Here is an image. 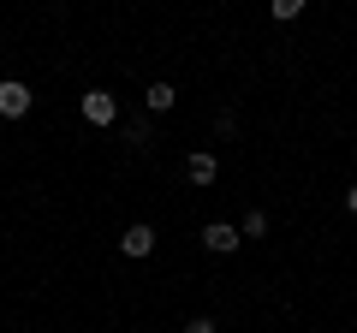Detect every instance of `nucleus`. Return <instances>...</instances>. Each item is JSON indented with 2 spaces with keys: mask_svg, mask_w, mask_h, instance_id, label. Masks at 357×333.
Segmentation results:
<instances>
[{
  "mask_svg": "<svg viewBox=\"0 0 357 333\" xmlns=\"http://www.w3.org/2000/svg\"><path fill=\"white\" fill-rule=\"evenodd\" d=\"M238 226H227V220H208L203 226V250H215V256H232V250H238Z\"/></svg>",
  "mask_w": 357,
  "mask_h": 333,
  "instance_id": "f257e3e1",
  "label": "nucleus"
},
{
  "mask_svg": "<svg viewBox=\"0 0 357 333\" xmlns=\"http://www.w3.org/2000/svg\"><path fill=\"white\" fill-rule=\"evenodd\" d=\"M84 119H89V125H114V119H119V102H114L107 90H89V95H84Z\"/></svg>",
  "mask_w": 357,
  "mask_h": 333,
  "instance_id": "f03ea898",
  "label": "nucleus"
},
{
  "mask_svg": "<svg viewBox=\"0 0 357 333\" xmlns=\"http://www.w3.org/2000/svg\"><path fill=\"white\" fill-rule=\"evenodd\" d=\"M0 114H6V119H24V114H30V90L18 84V77L0 84Z\"/></svg>",
  "mask_w": 357,
  "mask_h": 333,
  "instance_id": "7ed1b4c3",
  "label": "nucleus"
},
{
  "mask_svg": "<svg viewBox=\"0 0 357 333\" xmlns=\"http://www.w3.org/2000/svg\"><path fill=\"white\" fill-rule=\"evenodd\" d=\"M119 250H126L131 262L149 256V250H155V226H143V220H137V226H126V232H119Z\"/></svg>",
  "mask_w": 357,
  "mask_h": 333,
  "instance_id": "20e7f679",
  "label": "nucleus"
},
{
  "mask_svg": "<svg viewBox=\"0 0 357 333\" xmlns=\"http://www.w3.org/2000/svg\"><path fill=\"white\" fill-rule=\"evenodd\" d=\"M185 179H191V185H215V179H220V161H215L208 149H197L191 161H185Z\"/></svg>",
  "mask_w": 357,
  "mask_h": 333,
  "instance_id": "39448f33",
  "label": "nucleus"
},
{
  "mask_svg": "<svg viewBox=\"0 0 357 333\" xmlns=\"http://www.w3.org/2000/svg\"><path fill=\"white\" fill-rule=\"evenodd\" d=\"M143 102H149V114H167V107L178 102V90H173V84H149V90H143Z\"/></svg>",
  "mask_w": 357,
  "mask_h": 333,
  "instance_id": "423d86ee",
  "label": "nucleus"
},
{
  "mask_svg": "<svg viewBox=\"0 0 357 333\" xmlns=\"http://www.w3.org/2000/svg\"><path fill=\"white\" fill-rule=\"evenodd\" d=\"M262 232H268V215H262V208H250L244 226H238V238H262Z\"/></svg>",
  "mask_w": 357,
  "mask_h": 333,
  "instance_id": "0eeeda50",
  "label": "nucleus"
},
{
  "mask_svg": "<svg viewBox=\"0 0 357 333\" xmlns=\"http://www.w3.org/2000/svg\"><path fill=\"white\" fill-rule=\"evenodd\" d=\"M298 13H304V0H274V18H280V24H286V18H298Z\"/></svg>",
  "mask_w": 357,
  "mask_h": 333,
  "instance_id": "6e6552de",
  "label": "nucleus"
},
{
  "mask_svg": "<svg viewBox=\"0 0 357 333\" xmlns=\"http://www.w3.org/2000/svg\"><path fill=\"white\" fill-rule=\"evenodd\" d=\"M155 137V125H149V119H131V143H137V149H143V143H149Z\"/></svg>",
  "mask_w": 357,
  "mask_h": 333,
  "instance_id": "1a4fd4ad",
  "label": "nucleus"
},
{
  "mask_svg": "<svg viewBox=\"0 0 357 333\" xmlns=\"http://www.w3.org/2000/svg\"><path fill=\"white\" fill-rule=\"evenodd\" d=\"M185 333H215V316H191V321H185Z\"/></svg>",
  "mask_w": 357,
  "mask_h": 333,
  "instance_id": "9d476101",
  "label": "nucleus"
},
{
  "mask_svg": "<svg viewBox=\"0 0 357 333\" xmlns=\"http://www.w3.org/2000/svg\"><path fill=\"white\" fill-rule=\"evenodd\" d=\"M345 208H351V215H357V185H351V191H345Z\"/></svg>",
  "mask_w": 357,
  "mask_h": 333,
  "instance_id": "9b49d317",
  "label": "nucleus"
}]
</instances>
